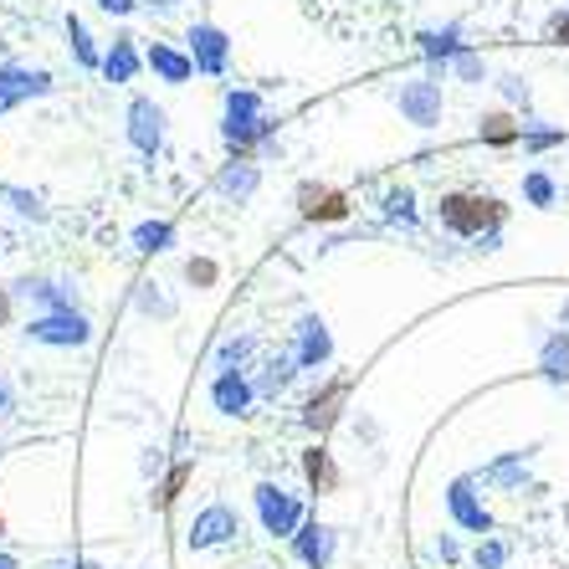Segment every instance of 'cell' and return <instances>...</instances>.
I'll return each mask as SVG.
<instances>
[{
    "label": "cell",
    "mask_w": 569,
    "mask_h": 569,
    "mask_svg": "<svg viewBox=\"0 0 569 569\" xmlns=\"http://www.w3.org/2000/svg\"><path fill=\"white\" fill-rule=\"evenodd\" d=\"M298 211H303V221H318V226L345 221V216H349V196H345V190H333V186H303V190H298Z\"/></svg>",
    "instance_id": "cell-14"
},
{
    "label": "cell",
    "mask_w": 569,
    "mask_h": 569,
    "mask_svg": "<svg viewBox=\"0 0 569 569\" xmlns=\"http://www.w3.org/2000/svg\"><path fill=\"white\" fill-rule=\"evenodd\" d=\"M144 67H154V78L170 82V88H186V82L196 78V57L180 52V47H170V41H149Z\"/></svg>",
    "instance_id": "cell-13"
},
{
    "label": "cell",
    "mask_w": 569,
    "mask_h": 569,
    "mask_svg": "<svg viewBox=\"0 0 569 569\" xmlns=\"http://www.w3.org/2000/svg\"><path fill=\"white\" fill-rule=\"evenodd\" d=\"M139 67H144V57H139L133 37H129V31H119V37H113V47L103 52V67H98V72H103L113 88H123V82L139 78Z\"/></svg>",
    "instance_id": "cell-17"
},
{
    "label": "cell",
    "mask_w": 569,
    "mask_h": 569,
    "mask_svg": "<svg viewBox=\"0 0 569 569\" xmlns=\"http://www.w3.org/2000/svg\"><path fill=\"white\" fill-rule=\"evenodd\" d=\"M523 200L543 211V206H555V200H559V186L543 170H529V174H523Z\"/></svg>",
    "instance_id": "cell-29"
},
{
    "label": "cell",
    "mask_w": 569,
    "mask_h": 569,
    "mask_svg": "<svg viewBox=\"0 0 569 569\" xmlns=\"http://www.w3.org/2000/svg\"><path fill=\"white\" fill-rule=\"evenodd\" d=\"M129 144L144 159H154L164 149V108L154 98H133L129 103Z\"/></svg>",
    "instance_id": "cell-8"
},
{
    "label": "cell",
    "mask_w": 569,
    "mask_h": 569,
    "mask_svg": "<svg viewBox=\"0 0 569 569\" xmlns=\"http://www.w3.org/2000/svg\"><path fill=\"white\" fill-rule=\"evenodd\" d=\"M565 323H569V303H565Z\"/></svg>",
    "instance_id": "cell-47"
},
{
    "label": "cell",
    "mask_w": 569,
    "mask_h": 569,
    "mask_svg": "<svg viewBox=\"0 0 569 569\" xmlns=\"http://www.w3.org/2000/svg\"><path fill=\"white\" fill-rule=\"evenodd\" d=\"M385 216H390V221L416 226V196L406 186H400V190H385Z\"/></svg>",
    "instance_id": "cell-33"
},
{
    "label": "cell",
    "mask_w": 569,
    "mask_h": 569,
    "mask_svg": "<svg viewBox=\"0 0 569 569\" xmlns=\"http://www.w3.org/2000/svg\"><path fill=\"white\" fill-rule=\"evenodd\" d=\"M437 549H441V559H457V539H447V533L437 539Z\"/></svg>",
    "instance_id": "cell-41"
},
{
    "label": "cell",
    "mask_w": 569,
    "mask_h": 569,
    "mask_svg": "<svg viewBox=\"0 0 569 569\" xmlns=\"http://www.w3.org/2000/svg\"><path fill=\"white\" fill-rule=\"evenodd\" d=\"M82 569H103V565H82Z\"/></svg>",
    "instance_id": "cell-46"
},
{
    "label": "cell",
    "mask_w": 569,
    "mask_h": 569,
    "mask_svg": "<svg viewBox=\"0 0 569 569\" xmlns=\"http://www.w3.org/2000/svg\"><path fill=\"white\" fill-rule=\"evenodd\" d=\"M190 477H196V462H190V457H186V462H174V467H170V477H164V488H159V508H170L174 498L186 492Z\"/></svg>",
    "instance_id": "cell-31"
},
{
    "label": "cell",
    "mask_w": 569,
    "mask_h": 569,
    "mask_svg": "<svg viewBox=\"0 0 569 569\" xmlns=\"http://www.w3.org/2000/svg\"><path fill=\"white\" fill-rule=\"evenodd\" d=\"M6 411H11V385L0 380V416H6Z\"/></svg>",
    "instance_id": "cell-42"
},
{
    "label": "cell",
    "mask_w": 569,
    "mask_h": 569,
    "mask_svg": "<svg viewBox=\"0 0 569 569\" xmlns=\"http://www.w3.org/2000/svg\"><path fill=\"white\" fill-rule=\"evenodd\" d=\"M31 339L37 345H52V349H82L88 339H93V323L78 313V308H52V313L31 318Z\"/></svg>",
    "instance_id": "cell-4"
},
{
    "label": "cell",
    "mask_w": 569,
    "mask_h": 569,
    "mask_svg": "<svg viewBox=\"0 0 569 569\" xmlns=\"http://www.w3.org/2000/svg\"><path fill=\"white\" fill-rule=\"evenodd\" d=\"M237 529H241V523H237V513H231V508H226V503H211V508H206V513H196V523H190L186 543H190V549H196V555H200V549H221V543H231V539H237Z\"/></svg>",
    "instance_id": "cell-9"
},
{
    "label": "cell",
    "mask_w": 569,
    "mask_h": 569,
    "mask_svg": "<svg viewBox=\"0 0 569 569\" xmlns=\"http://www.w3.org/2000/svg\"><path fill=\"white\" fill-rule=\"evenodd\" d=\"M186 52L196 57V72L221 78L226 67H231V37H226L216 21H196V27L186 31Z\"/></svg>",
    "instance_id": "cell-6"
},
{
    "label": "cell",
    "mask_w": 569,
    "mask_h": 569,
    "mask_svg": "<svg viewBox=\"0 0 569 569\" xmlns=\"http://www.w3.org/2000/svg\"><path fill=\"white\" fill-rule=\"evenodd\" d=\"M543 41H555V47H569V11H555L543 21Z\"/></svg>",
    "instance_id": "cell-38"
},
{
    "label": "cell",
    "mask_w": 569,
    "mask_h": 569,
    "mask_svg": "<svg viewBox=\"0 0 569 569\" xmlns=\"http://www.w3.org/2000/svg\"><path fill=\"white\" fill-rule=\"evenodd\" d=\"M529 457H533V447H523V451H503L498 462H488L482 467V482L488 488H498V492H523L529 488Z\"/></svg>",
    "instance_id": "cell-16"
},
{
    "label": "cell",
    "mask_w": 569,
    "mask_h": 569,
    "mask_svg": "<svg viewBox=\"0 0 569 569\" xmlns=\"http://www.w3.org/2000/svg\"><path fill=\"white\" fill-rule=\"evenodd\" d=\"M447 67H451V72H457L462 82H488V62H482V57H477L472 47H462V52L451 57Z\"/></svg>",
    "instance_id": "cell-32"
},
{
    "label": "cell",
    "mask_w": 569,
    "mask_h": 569,
    "mask_svg": "<svg viewBox=\"0 0 569 569\" xmlns=\"http://www.w3.org/2000/svg\"><path fill=\"white\" fill-rule=\"evenodd\" d=\"M67 41H72V57H78L82 67H103V52H98V41L88 37L82 16H67Z\"/></svg>",
    "instance_id": "cell-26"
},
{
    "label": "cell",
    "mask_w": 569,
    "mask_h": 569,
    "mask_svg": "<svg viewBox=\"0 0 569 569\" xmlns=\"http://www.w3.org/2000/svg\"><path fill=\"white\" fill-rule=\"evenodd\" d=\"M539 370L549 375V380H569V333H565V329L543 339V349H539Z\"/></svg>",
    "instance_id": "cell-25"
},
{
    "label": "cell",
    "mask_w": 569,
    "mask_h": 569,
    "mask_svg": "<svg viewBox=\"0 0 569 569\" xmlns=\"http://www.w3.org/2000/svg\"><path fill=\"white\" fill-rule=\"evenodd\" d=\"M345 396H349V385L345 380H329L318 396H308V406H303V426L308 431H329L333 421H339V406H345Z\"/></svg>",
    "instance_id": "cell-18"
},
{
    "label": "cell",
    "mask_w": 569,
    "mask_h": 569,
    "mask_svg": "<svg viewBox=\"0 0 569 569\" xmlns=\"http://www.w3.org/2000/svg\"><path fill=\"white\" fill-rule=\"evenodd\" d=\"M6 318H11V292L0 288V323H6Z\"/></svg>",
    "instance_id": "cell-43"
},
{
    "label": "cell",
    "mask_w": 569,
    "mask_h": 569,
    "mask_svg": "<svg viewBox=\"0 0 569 569\" xmlns=\"http://www.w3.org/2000/svg\"><path fill=\"white\" fill-rule=\"evenodd\" d=\"M416 41H421V52L431 57V62H441V67H447L451 57L467 47V41H462V27H457V21H451V27H441V31H421Z\"/></svg>",
    "instance_id": "cell-23"
},
{
    "label": "cell",
    "mask_w": 569,
    "mask_h": 569,
    "mask_svg": "<svg viewBox=\"0 0 569 569\" xmlns=\"http://www.w3.org/2000/svg\"><path fill=\"white\" fill-rule=\"evenodd\" d=\"M292 549H298V559H303L308 569H329L333 565V549H339V533L329 529V523H303V529L292 533Z\"/></svg>",
    "instance_id": "cell-15"
},
{
    "label": "cell",
    "mask_w": 569,
    "mask_h": 569,
    "mask_svg": "<svg viewBox=\"0 0 569 569\" xmlns=\"http://www.w3.org/2000/svg\"><path fill=\"white\" fill-rule=\"evenodd\" d=\"M472 565H477V569H503V565H508V543L492 539V533H488V539H477Z\"/></svg>",
    "instance_id": "cell-34"
},
{
    "label": "cell",
    "mask_w": 569,
    "mask_h": 569,
    "mask_svg": "<svg viewBox=\"0 0 569 569\" xmlns=\"http://www.w3.org/2000/svg\"><path fill=\"white\" fill-rule=\"evenodd\" d=\"M437 221L451 237H488V231H498L508 221V206L492 196H477V190H447L437 200Z\"/></svg>",
    "instance_id": "cell-2"
},
{
    "label": "cell",
    "mask_w": 569,
    "mask_h": 569,
    "mask_svg": "<svg viewBox=\"0 0 569 569\" xmlns=\"http://www.w3.org/2000/svg\"><path fill=\"white\" fill-rule=\"evenodd\" d=\"M292 359H298V370H323V365L333 359V333H329V323H323L318 313H303Z\"/></svg>",
    "instance_id": "cell-11"
},
{
    "label": "cell",
    "mask_w": 569,
    "mask_h": 569,
    "mask_svg": "<svg viewBox=\"0 0 569 569\" xmlns=\"http://www.w3.org/2000/svg\"><path fill=\"white\" fill-rule=\"evenodd\" d=\"M16 292H21V298H37L41 313H52V308H78V288H72V282L27 278V282H16Z\"/></svg>",
    "instance_id": "cell-20"
},
{
    "label": "cell",
    "mask_w": 569,
    "mask_h": 569,
    "mask_svg": "<svg viewBox=\"0 0 569 569\" xmlns=\"http://www.w3.org/2000/svg\"><path fill=\"white\" fill-rule=\"evenodd\" d=\"M555 144H565V133H559V129H529V123H523V149H529V154L555 149Z\"/></svg>",
    "instance_id": "cell-37"
},
{
    "label": "cell",
    "mask_w": 569,
    "mask_h": 569,
    "mask_svg": "<svg viewBox=\"0 0 569 569\" xmlns=\"http://www.w3.org/2000/svg\"><path fill=\"white\" fill-rule=\"evenodd\" d=\"M98 6H103L108 16H133L139 11V0H98Z\"/></svg>",
    "instance_id": "cell-39"
},
{
    "label": "cell",
    "mask_w": 569,
    "mask_h": 569,
    "mask_svg": "<svg viewBox=\"0 0 569 569\" xmlns=\"http://www.w3.org/2000/svg\"><path fill=\"white\" fill-rule=\"evenodd\" d=\"M292 375H298V359H292V355H288V359H272L257 390H262V396H282V390L292 385Z\"/></svg>",
    "instance_id": "cell-30"
},
{
    "label": "cell",
    "mask_w": 569,
    "mask_h": 569,
    "mask_svg": "<svg viewBox=\"0 0 569 569\" xmlns=\"http://www.w3.org/2000/svg\"><path fill=\"white\" fill-rule=\"evenodd\" d=\"M0 539H6V518H0Z\"/></svg>",
    "instance_id": "cell-45"
},
{
    "label": "cell",
    "mask_w": 569,
    "mask_h": 569,
    "mask_svg": "<svg viewBox=\"0 0 569 569\" xmlns=\"http://www.w3.org/2000/svg\"><path fill=\"white\" fill-rule=\"evenodd\" d=\"M278 133V123L267 119V103L257 88H231L226 93V123H221V139L231 154L252 159V149L262 144V139H272Z\"/></svg>",
    "instance_id": "cell-1"
},
{
    "label": "cell",
    "mask_w": 569,
    "mask_h": 569,
    "mask_svg": "<svg viewBox=\"0 0 569 569\" xmlns=\"http://www.w3.org/2000/svg\"><path fill=\"white\" fill-rule=\"evenodd\" d=\"M257 186H262V170H257L252 159H231V164H221V174H216V190L221 196H231V200H247V196H257Z\"/></svg>",
    "instance_id": "cell-19"
},
{
    "label": "cell",
    "mask_w": 569,
    "mask_h": 569,
    "mask_svg": "<svg viewBox=\"0 0 569 569\" xmlns=\"http://www.w3.org/2000/svg\"><path fill=\"white\" fill-rule=\"evenodd\" d=\"M498 93H503L513 108H529V103H533L529 78H518V72H503V78H498Z\"/></svg>",
    "instance_id": "cell-36"
},
{
    "label": "cell",
    "mask_w": 569,
    "mask_h": 569,
    "mask_svg": "<svg viewBox=\"0 0 569 569\" xmlns=\"http://www.w3.org/2000/svg\"><path fill=\"white\" fill-rule=\"evenodd\" d=\"M0 569H16V559H6V555H0Z\"/></svg>",
    "instance_id": "cell-44"
},
{
    "label": "cell",
    "mask_w": 569,
    "mask_h": 569,
    "mask_svg": "<svg viewBox=\"0 0 569 569\" xmlns=\"http://www.w3.org/2000/svg\"><path fill=\"white\" fill-rule=\"evenodd\" d=\"M133 303H139V313H144V318H174V298H164V292H159V282H139Z\"/></svg>",
    "instance_id": "cell-28"
},
{
    "label": "cell",
    "mask_w": 569,
    "mask_h": 569,
    "mask_svg": "<svg viewBox=\"0 0 569 569\" xmlns=\"http://www.w3.org/2000/svg\"><path fill=\"white\" fill-rule=\"evenodd\" d=\"M170 247H174V226L170 221H139L133 226V252L154 257V252H170Z\"/></svg>",
    "instance_id": "cell-24"
},
{
    "label": "cell",
    "mask_w": 569,
    "mask_h": 569,
    "mask_svg": "<svg viewBox=\"0 0 569 569\" xmlns=\"http://www.w3.org/2000/svg\"><path fill=\"white\" fill-rule=\"evenodd\" d=\"M216 278H221V267H216L211 257H190V262H186V282H190V288H216Z\"/></svg>",
    "instance_id": "cell-35"
},
{
    "label": "cell",
    "mask_w": 569,
    "mask_h": 569,
    "mask_svg": "<svg viewBox=\"0 0 569 569\" xmlns=\"http://www.w3.org/2000/svg\"><path fill=\"white\" fill-rule=\"evenodd\" d=\"M139 6H144V11H159V16H170V11H180V6H186V0H139Z\"/></svg>",
    "instance_id": "cell-40"
},
{
    "label": "cell",
    "mask_w": 569,
    "mask_h": 569,
    "mask_svg": "<svg viewBox=\"0 0 569 569\" xmlns=\"http://www.w3.org/2000/svg\"><path fill=\"white\" fill-rule=\"evenodd\" d=\"M252 400H257V385L247 380L241 370H221L211 380V406L221 416H247L252 411Z\"/></svg>",
    "instance_id": "cell-12"
},
{
    "label": "cell",
    "mask_w": 569,
    "mask_h": 569,
    "mask_svg": "<svg viewBox=\"0 0 569 569\" xmlns=\"http://www.w3.org/2000/svg\"><path fill=\"white\" fill-rule=\"evenodd\" d=\"M396 108L416 123V129H437V123H441V82L437 78L400 82V88H396Z\"/></svg>",
    "instance_id": "cell-7"
},
{
    "label": "cell",
    "mask_w": 569,
    "mask_h": 569,
    "mask_svg": "<svg viewBox=\"0 0 569 569\" xmlns=\"http://www.w3.org/2000/svg\"><path fill=\"white\" fill-rule=\"evenodd\" d=\"M477 139L492 149H508V144H523V123H513L508 113H482L477 119Z\"/></svg>",
    "instance_id": "cell-21"
},
{
    "label": "cell",
    "mask_w": 569,
    "mask_h": 569,
    "mask_svg": "<svg viewBox=\"0 0 569 569\" xmlns=\"http://www.w3.org/2000/svg\"><path fill=\"white\" fill-rule=\"evenodd\" d=\"M257 518H262V529L272 533V539H292V533L303 529V503L292 498L288 488H278V482H257Z\"/></svg>",
    "instance_id": "cell-3"
},
{
    "label": "cell",
    "mask_w": 569,
    "mask_h": 569,
    "mask_svg": "<svg viewBox=\"0 0 569 569\" xmlns=\"http://www.w3.org/2000/svg\"><path fill=\"white\" fill-rule=\"evenodd\" d=\"M447 513H451L457 529L477 533V539H488L492 533V513H488V503H482V492H477V477H457V482H451L447 488Z\"/></svg>",
    "instance_id": "cell-5"
},
{
    "label": "cell",
    "mask_w": 569,
    "mask_h": 569,
    "mask_svg": "<svg viewBox=\"0 0 569 569\" xmlns=\"http://www.w3.org/2000/svg\"><path fill=\"white\" fill-rule=\"evenodd\" d=\"M303 477L313 492H339V467H333V457L323 447H308L303 451Z\"/></svg>",
    "instance_id": "cell-22"
},
{
    "label": "cell",
    "mask_w": 569,
    "mask_h": 569,
    "mask_svg": "<svg viewBox=\"0 0 569 569\" xmlns=\"http://www.w3.org/2000/svg\"><path fill=\"white\" fill-rule=\"evenodd\" d=\"M78 569H82V565H78Z\"/></svg>",
    "instance_id": "cell-48"
},
{
    "label": "cell",
    "mask_w": 569,
    "mask_h": 569,
    "mask_svg": "<svg viewBox=\"0 0 569 569\" xmlns=\"http://www.w3.org/2000/svg\"><path fill=\"white\" fill-rule=\"evenodd\" d=\"M47 93H52V72H31V67H16V62L0 67V113L27 103V98H47Z\"/></svg>",
    "instance_id": "cell-10"
},
{
    "label": "cell",
    "mask_w": 569,
    "mask_h": 569,
    "mask_svg": "<svg viewBox=\"0 0 569 569\" xmlns=\"http://www.w3.org/2000/svg\"><path fill=\"white\" fill-rule=\"evenodd\" d=\"M252 355H257V339H252V333H241V339H221V349H216V365H221V370H241V365H247Z\"/></svg>",
    "instance_id": "cell-27"
}]
</instances>
